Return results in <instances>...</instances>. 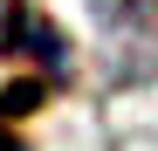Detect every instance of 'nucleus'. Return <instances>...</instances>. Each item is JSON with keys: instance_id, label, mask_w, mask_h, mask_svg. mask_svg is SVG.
Masks as SVG:
<instances>
[{"instance_id": "obj_2", "label": "nucleus", "mask_w": 158, "mask_h": 151, "mask_svg": "<svg viewBox=\"0 0 158 151\" xmlns=\"http://www.w3.org/2000/svg\"><path fill=\"white\" fill-rule=\"evenodd\" d=\"M14 55L41 62L48 76L69 69V41H62V28H48L35 14V0H0V62H14Z\"/></svg>"}, {"instance_id": "obj_3", "label": "nucleus", "mask_w": 158, "mask_h": 151, "mask_svg": "<svg viewBox=\"0 0 158 151\" xmlns=\"http://www.w3.org/2000/svg\"><path fill=\"white\" fill-rule=\"evenodd\" d=\"M0 151H28V144H21V137L7 131V110H0Z\"/></svg>"}, {"instance_id": "obj_1", "label": "nucleus", "mask_w": 158, "mask_h": 151, "mask_svg": "<svg viewBox=\"0 0 158 151\" xmlns=\"http://www.w3.org/2000/svg\"><path fill=\"white\" fill-rule=\"evenodd\" d=\"M96 28H103V76L110 83L158 76V0H96Z\"/></svg>"}]
</instances>
